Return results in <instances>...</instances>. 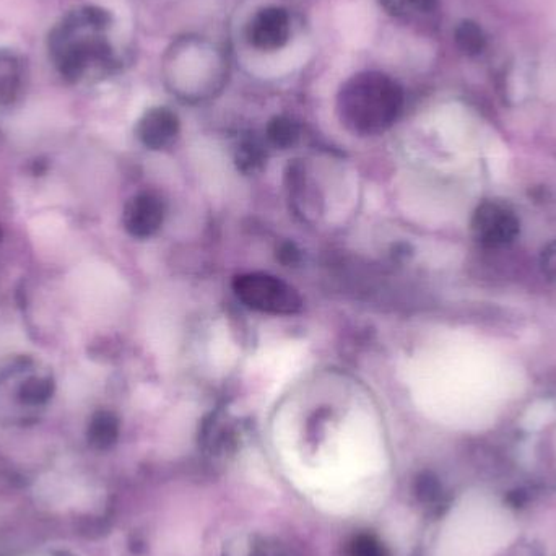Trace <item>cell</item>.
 I'll use <instances>...</instances> for the list:
<instances>
[{
  "instance_id": "obj_9",
  "label": "cell",
  "mask_w": 556,
  "mask_h": 556,
  "mask_svg": "<svg viewBox=\"0 0 556 556\" xmlns=\"http://www.w3.org/2000/svg\"><path fill=\"white\" fill-rule=\"evenodd\" d=\"M457 43L465 53H478L483 48L482 31L478 30L474 23H464L457 30Z\"/></svg>"
},
{
  "instance_id": "obj_2",
  "label": "cell",
  "mask_w": 556,
  "mask_h": 556,
  "mask_svg": "<svg viewBox=\"0 0 556 556\" xmlns=\"http://www.w3.org/2000/svg\"><path fill=\"white\" fill-rule=\"evenodd\" d=\"M239 301L259 313L290 316L303 306L300 293L282 278L264 272L241 274L233 280Z\"/></svg>"
},
{
  "instance_id": "obj_11",
  "label": "cell",
  "mask_w": 556,
  "mask_h": 556,
  "mask_svg": "<svg viewBox=\"0 0 556 556\" xmlns=\"http://www.w3.org/2000/svg\"><path fill=\"white\" fill-rule=\"evenodd\" d=\"M238 160L241 165L248 166V168H254V165L261 161V152L257 150V147L254 144L246 145V147L239 150Z\"/></svg>"
},
{
  "instance_id": "obj_13",
  "label": "cell",
  "mask_w": 556,
  "mask_h": 556,
  "mask_svg": "<svg viewBox=\"0 0 556 556\" xmlns=\"http://www.w3.org/2000/svg\"><path fill=\"white\" fill-rule=\"evenodd\" d=\"M409 2L418 10H431L435 5V0H409Z\"/></svg>"
},
{
  "instance_id": "obj_10",
  "label": "cell",
  "mask_w": 556,
  "mask_h": 556,
  "mask_svg": "<svg viewBox=\"0 0 556 556\" xmlns=\"http://www.w3.org/2000/svg\"><path fill=\"white\" fill-rule=\"evenodd\" d=\"M49 383L48 381H41V379H35V381H30L27 386L23 387V394L28 400H33V402H40V400L46 399L49 394Z\"/></svg>"
},
{
  "instance_id": "obj_3",
  "label": "cell",
  "mask_w": 556,
  "mask_h": 556,
  "mask_svg": "<svg viewBox=\"0 0 556 556\" xmlns=\"http://www.w3.org/2000/svg\"><path fill=\"white\" fill-rule=\"evenodd\" d=\"M165 220V202L153 192H142L129 200L124 210V226L134 238H150Z\"/></svg>"
},
{
  "instance_id": "obj_12",
  "label": "cell",
  "mask_w": 556,
  "mask_h": 556,
  "mask_svg": "<svg viewBox=\"0 0 556 556\" xmlns=\"http://www.w3.org/2000/svg\"><path fill=\"white\" fill-rule=\"evenodd\" d=\"M543 270L548 277L556 280V244L550 246L547 251L543 252Z\"/></svg>"
},
{
  "instance_id": "obj_6",
  "label": "cell",
  "mask_w": 556,
  "mask_h": 556,
  "mask_svg": "<svg viewBox=\"0 0 556 556\" xmlns=\"http://www.w3.org/2000/svg\"><path fill=\"white\" fill-rule=\"evenodd\" d=\"M137 134L142 144L150 150L171 147L179 134V119L166 108H153L144 114L137 126Z\"/></svg>"
},
{
  "instance_id": "obj_5",
  "label": "cell",
  "mask_w": 556,
  "mask_h": 556,
  "mask_svg": "<svg viewBox=\"0 0 556 556\" xmlns=\"http://www.w3.org/2000/svg\"><path fill=\"white\" fill-rule=\"evenodd\" d=\"M474 228L478 238L490 246L509 243L519 233L517 218L509 210L496 204H485L477 210Z\"/></svg>"
},
{
  "instance_id": "obj_8",
  "label": "cell",
  "mask_w": 556,
  "mask_h": 556,
  "mask_svg": "<svg viewBox=\"0 0 556 556\" xmlns=\"http://www.w3.org/2000/svg\"><path fill=\"white\" fill-rule=\"evenodd\" d=\"M298 126L292 119L288 118H275L270 121L267 127V137L275 147L287 148L295 144L298 139Z\"/></svg>"
},
{
  "instance_id": "obj_1",
  "label": "cell",
  "mask_w": 556,
  "mask_h": 556,
  "mask_svg": "<svg viewBox=\"0 0 556 556\" xmlns=\"http://www.w3.org/2000/svg\"><path fill=\"white\" fill-rule=\"evenodd\" d=\"M404 93L383 74H363L348 82L339 98L340 118L350 131L376 135L397 121Z\"/></svg>"
},
{
  "instance_id": "obj_7",
  "label": "cell",
  "mask_w": 556,
  "mask_h": 556,
  "mask_svg": "<svg viewBox=\"0 0 556 556\" xmlns=\"http://www.w3.org/2000/svg\"><path fill=\"white\" fill-rule=\"evenodd\" d=\"M18 88V62L9 54H0V101L14 100Z\"/></svg>"
},
{
  "instance_id": "obj_4",
  "label": "cell",
  "mask_w": 556,
  "mask_h": 556,
  "mask_svg": "<svg viewBox=\"0 0 556 556\" xmlns=\"http://www.w3.org/2000/svg\"><path fill=\"white\" fill-rule=\"evenodd\" d=\"M290 36V18L278 7H269L254 17L248 28L252 46L262 51H275L287 43Z\"/></svg>"
}]
</instances>
